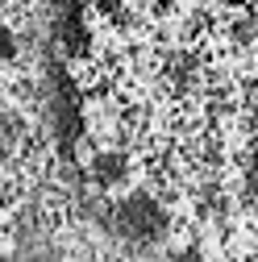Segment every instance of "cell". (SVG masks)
<instances>
[{
  "mask_svg": "<svg viewBox=\"0 0 258 262\" xmlns=\"http://www.w3.org/2000/svg\"><path fill=\"white\" fill-rule=\"evenodd\" d=\"M0 58H5V62L17 58V38H13V29H9V25H0Z\"/></svg>",
  "mask_w": 258,
  "mask_h": 262,
  "instance_id": "cell-1",
  "label": "cell"
}]
</instances>
